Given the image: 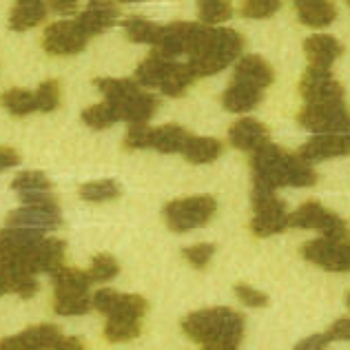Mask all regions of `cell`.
Wrapping results in <instances>:
<instances>
[{
  "label": "cell",
  "mask_w": 350,
  "mask_h": 350,
  "mask_svg": "<svg viewBox=\"0 0 350 350\" xmlns=\"http://www.w3.org/2000/svg\"><path fill=\"white\" fill-rule=\"evenodd\" d=\"M253 184L260 189L282 187H312L317 182V171L301 155L284 153L278 144L266 142L253 151L251 158Z\"/></svg>",
  "instance_id": "6da1fadb"
},
{
  "label": "cell",
  "mask_w": 350,
  "mask_h": 350,
  "mask_svg": "<svg viewBox=\"0 0 350 350\" xmlns=\"http://www.w3.org/2000/svg\"><path fill=\"white\" fill-rule=\"evenodd\" d=\"M182 330L202 348L233 350L244 339V315L224 306L198 310L182 321Z\"/></svg>",
  "instance_id": "7a4b0ae2"
},
{
  "label": "cell",
  "mask_w": 350,
  "mask_h": 350,
  "mask_svg": "<svg viewBox=\"0 0 350 350\" xmlns=\"http://www.w3.org/2000/svg\"><path fill=\"white\" fill-rule=\"evenodd\" d=\"M244 49L242 33H237L226 27H206V33L202 36L200 44L189 58V69L198 78L213 76V73L226 69Z\"/></svg>",
  "instance_id": "3957f363"
},
{
  "label": "cell",
  "mask_w": 350,
  "mask_h": 350,
  "mask_svg": "<svg viewBox=\"0 0 350 350\" xmlns=\"http://www.w3.org/2000/svg\"><path fill=\"white\" fill-rule=\"evenodd\" d=\"M135 78L146 89H160L164 96L178 98L187 91L196 76L191 73L189 64L175 62V58L160 56L158 51H153L140 67L135 69Z\"/></svg>",
  "instance_id": "277c9868"
},
{
  "label": "cell",
  "mask_w": 350,
  "mask_h": 350,
  "mask_svg": "<svg viewBox=\"0 0 350 350\" xmlns=\"http://www.w3.org/2000/svg\"><path fill=\"white\" fill-rule=\"evenodd\" d=\"M217 211V202L211 196H193L184 200L169 202L164 208V219L171 231L175 233H187L193 228L206 226L213 219Z\"/></svg>",
  "instance_id": "5b68a950"
},
{
  "label": "cell",
  "mask_w": 350,
  "mask_h": 350,
  "mask_svg": "<svg viewBox=\"0 0 350 350\" xmlns=\"http://www.w3.org/2000/svg\"><path fill=\"white\" fill-rule=\"evenodd\" d=\"M253 211L255 215L251 219V231L257 237L282 233L288 226L286 204L271 189H260V187L253 189Z\"/></svg>",
  "instance_id": "8992f818"
},
{
  "label": "cell",
  "mask_w": 350,
  "mask_h": 350,
  "mask_svg": "<svg viewBox=\"0 0 350 350\" xmlns=\"http://www.w3.org/2000/svg\"><path fill=\"white\" fill-rule=\"evenodd\" d=\"M206 27L208 25L204 23H173L167 27H160L158 40L153 42V47L160 56L167 58H178L184 56V53L191 56L200 44L202 36L206 33Z\"/></svg>",
  "instance_id": "52a82bcc"
},
{
  "label": "cell",
  "mask_w": 350,
  "mask_h": 350,
  "mask_svg": "<svg viewBox=\"0 0 350 350\" xmlns=\"http://www.w3.org/2000/svg\"><path fill=\"white\" fill-rule=\"evenodd\" d=\"M288 226L295 228H315L324 237L346 239L348 226L339 215L330 213L319 202H306L295 213H288Z\"/></svg>",
  "instance_id": "ba28073f"
},
{
  "label": "cell",
  "mask_w": 350,
  "mask_h": 350,
  "mask_svg": "<svg viewBox=\"0 0 350 350\" xmlns=\"http://www.w3.org/2000/svg\"><path fill=\"white\" fill-rule=\"evenodd\" d=\"M301 257L333 273H346L350 269V251L346 239L324 237L310 239L301 246Z\"/></svg>",
  "instance_id": "9c48e42d"
},
{
  "label": "cell",
  "mask_w": 350,
  "mask_h": 350,
  "mask_svg": "<svg viewBox=\"0 0 350 350\" xmlns=\"http://www.w3.org/2000/svg\"><path fill=\"white\" fill-rule=\"evenodd\" d=\"M297 122L312 133H346L350 118L344 103L306 105L297 116Z\"/></svg>",
  "instance_id": "30bf717a"
},
{
  "label": "cell",
  "mask_w": 350,
  "mask_h": 350,
  "mask_svg": "<svg viewBox=\"0 0 350 350\" xmlns=\"http://www.w3.org/2000/svg\"><path fill=\"white\" fill-rule=\"evenodd\" d=\"M301 98L306 105H335L344 103V89L333 78L330 69L321 67H308L301 78Z\"/></svg>",
  "instance_id": "8fae6325"
},
{
  "label": "cell",
  "mask_w": 350,
  "mask_h": 350,
  "mask_svg": "<svg viewBox=\"0 0 350 350\" xmlns=\"http://www.w3.org/2000/svg\"><path fill=\"white\" fill-rule=\"evenodd\" d=\"M89 36L80 29L76 21H60L44 29L42 49L51 56H73L87 47Z\"/></svg>",
  "instance_id": "7c38bea8"
},
{
  "label": "cell",
  "mask_w": 350,
  "mask_h": 350,
  "mask_svg": "<svg viewBox=\"0 0 350 350\" xmlns=\"http://www.w3.org/2000/svg\"><path fill=\"white\" fill-rule=\"evenodd\" d=\"M91 306L107 317H137L142 319L146 312V299L140 295H124L111 288L98 291L91 297Z\"/></svg>",
  "instance_id": "4fadbf2b"
},
{
  "label": "cell",
  "mask_w": 350,
  "mask_h": 350,
  "mask_svg": "<svg viewBox=\"0 0 350 350\" xmlns=\"http://www.w3.org/2000/svg\"><path fill=\"white\" fill-rule=\"evenodd\" d=\"M60 330L53 324H40L33 328L23 330L21 335L0 339L3 350H42V348H58L60 344Z\"/></svg>",
  "instance_id": "5bb4252c"
},
{
  "label": "cell",
  "mask_w": 350,
  "mask_h": 350,
  "mask_svg": "<svg viewBox=\"0 0 350 350\" xmlns=\"http://www.w3.org/2000/svg\"><path fill=\"white\" fill-rule=\"evenodd\" d=\"M64 257V242L56 237H42L38 244L31 246L25 255V269L38 273H53L62 264Z\"/></svg>",
  "instance_id": "9a60e30c"
},
{
  "label": "cell",
  "mask_w": 350,
  "mask_h": 350,
  "mask_svg": "<svg viewBox=\"0 0 350 350\" xmlns=\"http://www.w3.org/2000/svg\"><path fill=\"white\" fill-rule=\"evenodd\" d=\"M120 18V7L113 0H89L87 9L76 18V25L89 38L107 31Z\"/></svg>",
  "instance_id": "2e32d148"
},
{
  "label": "cell",
  "mask_w": 350,
  "mask_h": 350,
  "mask_svg": "<svg viewBox=\"0 0 350 350\" xmlns=\"http://www.w3.org/2000/svg\"><path fill=\"white\" fill-rule=\"evenodd\" d=\"M348 153L346 133H317L299 149V155L308 162H319L328 158H339Z\"/></svg>",
  "instance_id": "e0dca14e"
},
{
  "label": "cell",
  "mask_w": 350,
  "mask_h": 350,
  "mask_svg": "<svg viewBox=\"0 0 350 350\" xmlns=\"http://www.w3.org/2000/svg\"><path fill=\"white\" fill-rule=\"evenodd\" d=\"M228 140L239 151L253 153L255 149H260L262 144L269 142V129H266L260 120L253 118H242L231 126L228 131Z\"/></svg>",
  "instance_id": "ac0fdd59"
},
{
  "label": "cell",
  "mask_w": 350,
  "mask_h": 350,
  "mask_svg": "<svg viewBox=\"0 0 350 350\" xmlns=\"http://www.w3.org/2000/svg\"><path fill=\"white\" fill-rule=\"evenodd\" d=\"M7 226H27L38 231H53L60 226V211H47L40 206L25 204L23 208L12 211L7 215Z\"/></svg>",
  "instance_id": "d6986e66"
},
{
  "label": "cell",
  "mask_w": 350,
  "mask_h": 350,
  "mask_svg": "<svg viewBox=\"0 0 350 350\" xmlns=\"http://www.w3.org/2000/svg\"><path fill=\"white\" fill-rule=\"evenodd\" d=\"M113 109L118 113V120H124V122H131V124L146 122V120L155 113V109H158V98L146 94L142 89H137L133 96H129L124 103L116 105Z\"/></svg>",
  "instance_id": "ffe728a7"
},
{
  "label": "cell",
  "mask_w": 350,
  "mask_h": 350,
  "mask_svg": "<svg viewBox=\"0 0 350 350\" xmlns=\"http://www.w3.org/2000/svg\"><path fill=\"white\" fill-rule=\"evenodd\" d=\"M304 51L310 60V67H321V69H330L333 62L342 56L344 47L339 44L333 36H310L304 42Z\"/></svg>",
  "instance_id": "44dd1931"
},
{
  "label": "cell",
  "mask_w": 350,
  "mask_h": 350,
  "mask_svg": "<svg viewBox=\"0 0 350 350\" xmlns=\"http://www.w3.org/2000/svg\"><path fill=\"white\" fill-rule=\"evenodd\" d=\"M235 80L246 82V85H253L257 89H266L269 85H273L275 73H273V67L264 58L244 56L235 67Z\"/></svg>",
  "instance_id": "7402d4cb"
},
{
  "label": "cell",
  "mask_w": 350,
  "mask_h": 350,
  "mask_svg": "<svg viewBox=\"0 0 350 350\" xmlns=\"http://www.w3.org/2000/svg\"><path fill=\"white\" fill-rule=\"evenodd\" d=\"M44 18H47V5L42 0H16L9 16V27L12 31H29Z\"/></svg>",
  "instance_id": "603a6c76"
},
{
  "label": "cell",
  "mask_w": 350,
  "mask_h": 350,
  "mask_svg": "<svg viewBox=\"0 0 350 350\" xmlns=\"http://www.w3.org/2000/svg\"><path fill=\"white\" fill-rule=\"evenodd\" d=\"M260 103H262V89L246 85V82H239V80H235L222 96L224 109H228V111H233V113L251 111V109H255Z\"/></svg>",
  "instance_id": "cb8c5ba5"
},
{
  "label": "cell",
  "mask_w": 350,
  "mask_h": 350,
  "mask_svg": "<svg viewBox=\"0 0 350 350\" xmlns=\"http://www.w3.org/2000/svg\"><path fill=\"white\" fill-rule=\"evenodd\" d=\"M53 275V293L56 295H85L89 291L91 278L89 273L78 269H67V266H58Z\"/></svg>",
  "instance_id": "d4e9b609"
},
{
  "label": "cell",
  "mask_w": 350,
  "mask_h": 350,
  "mask_svg": "<svg viewBox=\"0 0 350 350\" xmlns=\"http://www.w3.org/2000/svg\"><path fill=\"white\" fill-rule=\"evenodd\" d=\"M189 137H191V133L178 124H167V126L153 129L151 149L160 151V153H182Z\"/></svg>",
  "instance_id": "484cf974"
},
{
  "label": "cell",
  "mask_w": 350,
  "mask_h": 350,
  "mask_svg": "<svg viewBox=\"0 0 350 350\" xmlns=\"http://www.w3.org/2000/svg\"><path fill=\"white\" fill-rule=\"evenodd\" d=\"M182 155L193 164H208L222 155V142L215 137H196L191 135L184 144Z\"/></svg>",
  "instance_id": "4316f807"
},
{
  "label": "cell",
  "mask_w": 350,
  "mask_h": 350,
  "mask_svg": "<svg viewBox=\"0 0 350 350\" xmlns=\"http://www.w3.org/2000/svg\"><path fill=\"white\" fill-rule=\"evenodd\" d=\"M297 16L301 25L319 29V27H328L337 18V7L330 0H315L310 5L297 7Z\"/></svg>",
  "instance_id": "83f0119b"
},
{
  "label": "cell",
  "mask_w": 350,
  "mask_h": 350,
  "mask_svg": "<svg viewBox=\"0 0 350 350\" xmlns=\"http://www.w3.org/2000/svg\"><path fill=\"white\" fill-rule=\"evenodd\" d=\"M142 333V321L137 317H109L105 326L107 342H131V339L140 337Z\"/></svg>",
  "instance_id": "f1b7e54d"
},
{
  "label": "cell",
  "mask_w": 350,
  "mask_h": 350,
  "mask_svg": "<svg viewBox=\"0 0 350 350\" xmlns=\"http://www.w3.org/2000/svg\"><path fill=\"white\" fill-rule=\"evenodd\" d=\"M0 105H3L7 111L16 118L29 116L36 111L33 91H27V89H7L5 94L0 96Z\"/></svg>",
  "instance_id": "f546056e"
},
{
  "label": "cell",
  "mask_w": 350,
  "mask_h": 350,
  "mask_svg": "<svg viewBox=\"0 0 350 350\" xmlns=\"http://www.w3.org/2000/svg\"><path fill=\"white\" fill-rule=\"evenodd\" d=\"M124 33L131 42H140V44H153L158 40L160 33V25H155L151 21H146L142 16H131L124 21Z\"/></svg>",
  "instance_id": "4dcf8cb0"
},
{
  "label": "cell",
  "mask_w": 350,
  "mask_h": 350,
  "mask_svg": "<svg viewBox=\"0 0 350 350\" xmlns=\"http://www.w3.org/2000/svg\"><path fill=\"white\" fill-rule=\"evenodd\" d=\"M96 85L105 94L107 103L113 105V107L120 105V103H124L129 96H133L135 91L140 89V87L135 85V82H131V80H120V78H98Z\"/></svg>",
  "instance_id": "1f68e13d"
},
{
  "label": "cell",
  "mask_w": 350,
  "mask_h": 350,
  "mask_svg": "<svg viewBox=\"0 0 350 350\" xmlns=\"http://www.w3.org/2000/svg\"><path fill=\"white\" fill-rule=\"evenodd\" d=\"M198 12L204 25H219L233 16V7L228 0H198Z\"/></svg>",
  "instance_id": "d6a6232c"
},
{
  "label": "cell",
  "mask_w": 350,
  "mask_h": 350,
  "mask_svg": "<svg viewBox=\"0 0 350 350\" xmlns=\"http://www.w3.org/2000/svg\"><path fill=\"white\" fill-rule=\"evenodd\" d=\"M91 308V297L85 295H56L53 297V310L62 317H71V315H85Z\"/></svg>",
  "instance_id": "836d02e7"
},
{
  "label": "cell",
  "mask_w": 350,
  "mask_h": 350,
  "mask_svg": "<svg viewBox=\"0 0 350 350\" xmlns=\"http://www.w3.org/2000/svg\"><path fill=\"white\" fill-rule=\"evenodd\" d=\"M80 198L87 202H109L120 198V187L113 180H100V182H89L80 187Z\"/></svg>",
  "instance_id": "e575fe53"
},
{
  "label": "cell",
  "mask_w": 350,
  "mask_h": 350,
  "mask_svg": "<svg viewBox=\"0 0 350 350\" xmlns=\"http://www.w3.org/2000/svg\"><path fill=\"white\" fill-rule=\"evenodd\" d=\"M82 120H85V124L91 129H107V126L120 122L116 109L109 103L94 105V107L85 109V111H82Z\"/></svg>",
  "instance_id": "d590c367"
},
{
  "label": "cell",
  "mask_w": 350,
  "mask_h": 350,
  "mask_svg": "<svg viewBox=\"0 0 350 350\" xmlns=\"http://www.w3.org/2000/svg\"><path fill=\"white\" fill-rule=\"evenodd\" d=\"M33 98H36V111L49 113L53 109H58V105H60L58 80H44L38 87V91H33Z\"/></svg>",
  "instance_id": "8d00e7d4"
},
{
  "label": "cell",
  "mask_w": 350,
  "mask_h": 350,
  "mask_svg": "<svg viewBox=\"0 0 350 350\" xmlns=\"http://www.w3.org/2000/svg\"><path fill=\"white\" fill-rule=\"evenodd\" d=\"M12 189L18 193H36V191H51V182L40 171H25L16 175L12 182Z\"/></svg>",
  "instance_id": "74e56055"
},
{
  "label": "cell",
  "mask_w": 350,
  "mask_h": 350,
  "mask_svg": "<svg viewBox=\"0 0 350 350\" xmlns=\"http://www.w3.org/2000/svg\"><path fill=\"white\" fill-rule=\"evenodd\" d=\"M120 271V266L116 262V257L111 255H96L94 262H91V269H89V278L91 282H111Z\"/></svg>",
  "instance_id": "f35d334b"
},
{
  "label": "cell",
  "mask_w": 350,
  "mask_h": 350,
  "mask_svg": "<svg viewBox=\"0 0 350 350\" xmlns=\"http://www.w3.org/2000/svg\"><path fill=\"white\" fill-rule=\"evenodd\" d=\"M282 0H242V16L251 21H262L273 14H278Z\"/></svg>",
  "instance_id": "ab89813d"
},
{
  "label": "cell",
  "mask_w": 350,
  "mask_h": 350,
  "mask_svg": "<svg viewBox=\"0 0 350 350\" xmlns=\"http://www.w3.org/2000/svg\"><path fill=\"white\" fill-rule=\"evenodd\" d=\"M151 135H153V129L146 126V122L131 124V129H129L126 137H124V146H126V149H131V151L151 149Z\"/></svg>",
  "instance_id": "60d3db41"
},
{
  "label": "cell",
  "mask_w": 350,
  "mask_h": 350,
  "mask_svg": "<svg viewBox=\"0 0 350 350\" xmlns=\"http://www.w3.org/2000/svg\"><path fill=\"white\" fill-rule=\"evenodd\" d=\"M213 255H215L213 244H196V246L184 248V257H187V262L191 266H196V269H204V266L213 260Z\"/></svg>",
  "instance_id": "b9f144b4"
},
{
  "label": "cell",
  "mask_w": 350,
  "mask_h": 350,
  "mask_svg": "<svg viewBox=\"0 0 350 350\" xmlns=\"http://www.w3.org/2000/svg\"><path fill=\"white\" fill-rule=\"evenodd\" d=\"M235 295H237V299L246 304V306H253V308H264V306H269V295L262 293V291H257L253 286H248V284H237L235 286Z\"/></svg>",
  "instance_id": "7bdbcfd3"
},
{
  "label": "cell",
  "mask_w": 350,
  "mask_h": 350,
  "mask_svg": "<svg viewBox=\"0 0 350 350\" xmlns=\"http://www.w3.org/2000/svg\"><path fill=\"white\" fill-rule=\"evenodd\" d=\"M18 162H21V153L12 146H0V173L16 167Z\"/></svg>",
  "instance_id": "ee69618b"
},
{
  "label": "cell",
  "mask_w": 350,
  "mask_h": 350,
  "mask_svg": "<svg viewBox=\"0 0 350 350\" xmlns=\"http://www.w3.org/2000/svg\"><path fill=\"white\" fill-rule=\"evenodd\" d=\"M326 335L330 342H333V339H348L350 337V319H337Z\"/></svg>",
  "instance_id": "f6af8a7d"
},
{
  "label": "cell",
  "mask_w": 350,
  "mask_h": 350,
  "mask_svg": "<svg viewBox=\"0 0 350 350\" xmlns=\"http://www.w3.org/2000/svg\"><path fill=\"white\" fill-rule=\"evenodd\" d=\"M78 3H80V0H49V5H51L53 12L62 14V16H69V14L76 12Z\"/></svg>",
  "instance_id": "bcb514c9"
},
{
  "label": "cell",
  "mask_w": 350,
  "mask_h": 350,
  "mask_svg": "<svg viewBox=\"0 0 350 350\" xmlns=\"http://www.w3.org/2000/svg\"><path fill=\"white\" fill-rule=\"evenodd\" d=\"M330 342L328 339V335H312V337H308V339H304V342H299L297 344V348L299 350H310V348H324L326 344Z\"/></svg>",
  "instance_id": "7dc6e473"
},
{
  "label": "cell",
  "mask_w": 350,
  "mask_h": 350,
  "mask_svg": "<svg viewBox=\"0 0 350 350\" xmlns=\"http://www.w3.org/2000/svg\"><path fill=\"white\" fill-rule=\"evenodd\" d=\"M12 293V271L5 262H0V295Z\"/></svg>",
  "instance_id": "c3c4849f"
},
{
  "label": "cell",
  "mask_w": 350,
  "mask_h": 350,
  "mask_svg": "<svg viewBox=\"0 0 350 350\" xmlns=\"http://www.w3.org/2000/svg\"><path fill=\"white\" fill-rule=\"evenodd\" d=\"M82 348H85V344H82L80 339H76V337H62L56 350H82Z\"/></svg>",
  "instance_id": "681fc988"
},
{
  "label": "cell",
  "mask_w": 350,
  "mask_h": 350,
  "mask_svg": "<svg viewBox=\"0 0 350 350\" xmlns=\"http://www.w3.org/2000/svg\"><path fill=\"white\" fill-rule=\"evenodd\" d=\"M295 3V9L297 7H304V5H310V3H315V0H293Z\"/></svg>",
  "instance_id": "f907efd6"
},
{
  "label": "cell",
  "mask_w": 350,
  "mask_h": 350,
  "mask_svg": "<svg viewBox=\"0 0 350 350\" xmlns=\"http://www.w3.org/2000/svg\"><path fill=\"white\" fill-rule=\"evenodd\" d=\"M120 3H142V0H120Z\"/></svg>",
  "instance_id": "816d5d0a"
}]
</instances>
